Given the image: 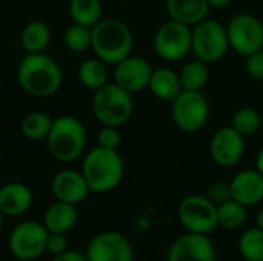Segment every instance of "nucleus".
I'll return each mask as SVG.
<instances>
[{
	"label": "nucleus",
	"mask_w": 263,
	"mask_h": 261,
	"mask_svg": "<svg viewBox=\"0 0 263 261\" xmlns=\"http://www.w3.org/2000/svg\"><path fill=\"white\" fill-rule=\"evenodd\" d=\"M193 46V29L176 20H168L159 26L154 35V49L162 60H183Z\"/></svg>",
	"instance_id": "11"
},
{
	"label": "nucleus",
	"mask_w": 263,
	"mask_h": 261,
	"mask_svg": "<svg viewBox=\"0 0 263 261\" xmlns=\"http://www.w3.org/2000/svg\"><path fill=\"white\" fill-rule=\"evenodd\" d=\"M239 252L247 261H263V231L260 228L247 229L240 235Z\"/></svg>",
	"instance_id": "28"
},
{
	"label": "nucleus",
	"mask_w": 263,
	"mask_h": 261,
	"mask_svg": "<svg viewBox=\"0 0 263 261\" xmlns=\"http://www.w3.org/2000/svg\"><path fill=\"white\" fill-rule=\"evenodd\" d=\"M168 261H216V246L210 235L186 232L170 246Z\"/></svg>",
	"instance_id": "14"
},
{
	"label": "nucleus",
	"mask_w": 263,
	"mask_h": 261,
	"mask_svg": "<svg viewBox=\"0 0 263 261\" xmlns=\"http://www.w3.org/2000/svg\"><path fill=\"white\" fill-rule=\"evenodd\" d=\"M91 49L97 58L116 66L131 55L134 38L129 26L119 18H102L92 28Z\"/></svg>",
	"instance_id": "3"
},
{
	"label": "nucleus",
	"mask_w": 263,
	"mask_h": 261,
	"mask_svg": "<svg viewBox=\"0 0 263 261\" xmlns=\"http://www.w3.org/2000/svg\"><path fill=\"white\" fill-rule=\"evenodd\" d=\"M108 65L97 57L86 58L77 69L79 82L91 91H97L108 83Z\"/></svg>",
	"instance_id": "23"
},
{
	"label": "nucleus",
	"mask_w": 263,
	"mask_h": 261,
	"mask_svg": "<svg viewBox=\"0 0 263 261\" xmlns=\"http://www.w3.org/2000/svg\"><path fill=\"white\" fill-rule=\"evenodd\" d=\"M148 89L156 98L163 100V102H173L182 92L179 72L165 66L154 69Z\"/></svg>",
	"instance_id": "21"
},
{
	"label": "nucleus",
	"mask_w": 263,
	"mask_h": 261,
	"mask_svg": "<svg viewBox=\"0 0 263 261\" xmlns=\"http://www.w3.org/2000/svg\"><path fill=\"white\" fill-rule=\"evenodd\" d=\"M230 49L239 55L248 57L263 49L262 20L250 12H240L230 18L227 25Z\"/></svg>",
	"instance_id": "10"
},
{
	"label": "nucleus",
	"mask_w": 263,
	"mask_h": 261,
	"mask_svg": "<svg viewBox=\"0 0 263 261\" xmlns=\"http://www.w3.org/2000/svg\"><path fill=\"white\" fill-rule=\"evenodd\" d=\"M231 198L247 208L257 206L263 202V175L257 169L239 171L230 182Z\"/></svg>",
	"instance_id": "17"
},
{
	"label": "nucleus",
	"mask_w": 263,
	"mask_h": 261,
	"mask_svg": "<svg viewBox=\"0 0 263 261\" xmlns=\"http://www.w3.org/2000/svg\"><path fill=\"white\" fill-rule=\"evenodd\" d=\"M245 69L248 75L257 82H263V49L245 57Z\"/></svg>",
	"instance_id": "32"
},
{
	"label": "nucleus",
	"mask_w": 263,
	"mask_h": 261,
	"mask_svg": "<svg viewBox=\"0 0 263 261\" xmlns=\"http://www.w3.org/2000/svg\"><path fill=\"white\" fill-rule=\"evenodd\" d=\"M51 261H88L85 252H80V251H71V249H66L65 252L59 254V255H54Z\"/></svg>",
	"instance_id": "35"
},
{
	"label": "nucleus",
	"mask_w": 263,
	"mask_h": 261,
	"mask_svg": "<svg viewBox=\"0 0 263 261\" xmlns=\"http://www.w3.org/2000/svg\"><path fill=\"white\" fill-rule=\"evenodd\" d=\"M206 2L211 9H222V8H227L233 0H206Z\"/></svg>",
	"instance_id": "36"
},
{
	"label": "nucleus",
	"mask_w": 263,
	"mask_h": 261,
	"mask_svg": "<svg viewBox=\"0 0 263 261\" xmlns=\"http://www.w3.org/2000/svg\"><path fill=\"white\" fill-rule=\"evenodd\" d=\"M92 114L102 126L122 128L129 122L134 112L133 94L120 88L117 83H106L94 91L91 102Z\"/></svg>",
	"instance_id": "5"
},
{
	"label": "nucleus",
	"mask_w": 263,
	"mask_h": 261,
	"mask_svg": "<svg viewBox=\"0 0 263 261\" xmlns=\"http://www.w3.org/2000/svg\"><path fill=\"white\" fill-rule=\"evenodd\" d=\"M245 154V137L233 126H223L210 140V155L220 168H234Z\"/></svg>",
	"instance_id": "13"
},
{
	"label": "nucleus",
	"mask_w": 263,
	"mask_h": 261,
	"mask_svg": "<svg viewBox=\"0 0 263 261\" xmlns=\"http://www.w3.org/2000/svg\"><path fill=\"white\" fill-rule=\"evenodd\" d=\"M79 218V212L76 205L65 203L55 200L52 205L48 206L45 211L42 223L48 229L49 234H68L74 229Z\"/></svg>",
	"instance_id": "19"
},
{
	"label": "nucleus",
	"mask_w": 263,
	"mask_h": 261,
	"mask_svg": "<svg viewBox=\"0 0 263 261\" xmlns=\"http://www.w3.org/2000/svg\"><path fill=\"white\" fill-rule=\"evenodd\" d=\"M179 78H180L182 89L202 91L210 78L208 63H205L199 58L186 62L179 71Z\"/></svg>",
	"instance_id": "24"
},
{
	"label": "nucleus",
	"mask_w": 263,
	"mask_h": 261,
	"mask_svg": "<svg viewBox=\"0 0 263 261\" xmlns=\"http://www.w3.org/2000/svg\"><path fill=\"white\" fill-rule=\"evenodd\" d=\"M256 169L263 175V146L256 155Z\"/></svg>",
	"instance_id": "37"
},
{
	"label": "nucleus",
	"mask_w": 263,
	"mask_h": 261,
	"mask_svg": "<svg viewBox=\"0 0 263 261\" xmlns=\"http://www.w3.org/2000/svg\"><path fill=\"white\" fill-rule=\"evenodd\" d=\"M48 229L42 222L25 220L14 226L9 234L8 248L14 258L20 261H34L46 254Z\"/></svg>",
	"instance_id": "8"
},
{
	"label": "nucleus",
	"mask_w": 263,
	"mask_h": 261,
	"mask_svg": "<svg viewBox=\"0 0 263 261\" xmlns=\"http://www.w3.org/2000/svg\"><path fill=\"white\" fill-rule=\"evenodd\" d=\"M82 174L91 189V194H106L122 183L125 163L117 149L96 146L85 155Z\"/></svg>",
	"instance_id": "2"
},
{
	"label": "nucleus",
	"mask_w": 263,
	"mask_h": 261,
	"mask_svg": "<svg viewBox=\"0 0 263 261\" xmlns=\"http://www.w3.org/2000/svg\"><path fill=\"white\" fill-rule=\"evenodd\" d=\"M193 46L196 58L205 63H216L225 57L230 49L227 26L219 20L205 18L193 28Z\"/></svg>",
	"instance_id": "7"
},
{
	"label": "nucleus",
	"mask_w": 263,
	"mask_h": 261,
	"mask_svg": "<svg viewBox=\"0 0 263 261\" xmlns=\"http://www.w3.org/2000/svg\"><path fill=\"white\" fill-rule=\"evenodd\" d=\"M34 203L29 186L20 182H9L0 188V211L5 217H22Z\"/></svg>",
	"instance_id": "18"
},
{
	"label": "nucleus",
	"mask_w": 263,
	"mask_h": 261,
	"mask_svg": "<svg viewBox=\"0 0 263 261\" xmlns=\"http://www.w3.org/2000/svg\"><path fill=\"white\" fill-rule=\"evenodd\" d=\"M206 197L217 206L227 200L231 198V189H230V183H225V182H216L210 186L208 189V194Z\"/></svg>",
	"instance_id": "33"
},
{
	"label": "nucleus",
	"mask_w": 263,
	"mask_h": 261,
	"mask_svg": "<svg viewBox=\"0 0 263 261\" xmlns=\"http://www.w3.org/2000/svg\"><path fill=\"white\" fill-rule=\"evenodd\" d=\"M85 255L88 261H134V248L122 232L105 231L91 238Z\"/></svg>",
	"instance_id": "12"
},
{
	"label": "nucleus",
	"mask_w": 263,
	"mask_h": 261,
	"mask_svg": "<svg viewBox=\"0 0 263 261\" xmlns=\"http://www.w3.org/2000/svg\"><path fill=\"white\" fill-rule=\"evenodd\" d=\"M231 126L243 137L256 134L262 126V117L257 109L251 106H243L237 109L231 118Z\"/></svg>",
	"instance_id": "29"
},
{
	"label": "nucleus",
	"mask_w": 263,
	"mask_h": 261,
	"mask_svg": "<svg viewBox=\"0 0 263 261\" xmlns=\"http://www.w3.org/2000/svg\"><path fill=\"white\" fill-rule=\"evenodd\" d=\"M248 208L242 203L236 202L234 198H230L220 205H217V222L219 226L234 231L245 225L248 217Z\"/></svg>",
	"instance_id": "27"
},
{
	"label": "nucleus",
	"mask_w": 263,
	"mask_h": 261,
	"mask_svg": "<svg viewBox=\"0 0 263 261\" xmlns=\"http://www.w3.org/2000/svg\"><path fill=\"white\" fill-rule=\"evenodd\" d=\"M211 8L206 0H166V12L171 20L194 26L208 18Z\"/></svg>",
	"instance_id": "20"
},
{
	"label": "nucleus",
	"mask_w": 263,
	"mask_h": 261,
	"mask_svg": "<svg viewBox=\"0 0 263 261\" xmlns=\"http://www.w3.org/2000/svg\"><path fill=\"white\" fill-rule=\"evenodd\" d=\"M20 43L26 54L43 52L51 43V29L45 22L34 20L25 25L20 34Z\"/></svg>",
	"instance_id": "22"
},
{
	"label": "nucleus",
	"mask_w": 263,
	"mask_h": 261,
	"mask_svg": "<svg viewBox=\"0 0 263 261\" xmlns=\"http://www.w3.org/2000/svg\"><path fill=\"white\" fill-rule=\"evenodd\" d=\"M68 12L72 23L92 28L102 20V3L100 0H69Z\"/></svg>",
	"instance_id": "26"
},
{
	"label": "nucleus",
	"mask_w": 263,
	"mask_h": 261,
	"mask_svg": "<svg viewBox=\"0 0 263 261\" xmlns=\"http://www.w3.org/2000/svg\"><path fill=\"white\" fill-rule=\"evenodd\" d=\"M52 122H54V118L51 115H48L46 112L32 111V112H28L22 118L20 132L23 134V137H26L28 140H32V142L46 140V137L51 131Z\"/></svg>",
	"instance_id": "25"
},
{
	"label": "nucleus",
	"mask_w": 263,
	"mask_h": 261,
	"mask_svg": "<svg viewBox=\"0 0 263 261\" xmlns=\"http://www.w3.org/2000/svg\"><path fill=\"white\" fill-rule=\"evenodd\" d=\"M256 226L260 228L263 231V208L259 209V212H257V215H256Z\"/></svg>",
	"instance_id": "38"
},
{
	"label": "nucleus",
	"mask_w": 263,
	"mask_h": 261,
	"mask_svg": "<svg viewBox=\"0 0 263 261\" xmlns=\"http://www.w3.org/2000/svg\"><path fill=\"white\" fill-rule=\"evenodd\" d=\"M179 220L186 232L210 235L219 228L217 206L200 194H191L185 197L179 205Z\"/></svg>",
	"instance_id": "9"
},
{
	"label": "nucleus",
	"mask_w": 263,
	"mask_h": 261,
	"mask_svg": "<svg viewBox=\"0 0 263 261\" xmlns=\"http://www.w3.org/2000/svg\"><path fill=\"white\" fill-rule=\"evenodd\" d=\"M97 142H99V146H102V148L119 149V146L122 143V135H120L119 128L102 126V129L99 131V135H97Z\"/></svg>",
	"instance_id": "31"
},
{
	"label": "nucleus",
	"mask_w": 263,
	"mask_h": 261,
	"mask_svg": "<svg viewBox=\"0 0 263 261\" xmlns=\"http://www.w3.org/2000/svg\"><path fill=\"white\" fill-rule=\"evenodd\" d=\"M3 226H5V215H3L2 211H0V234H2V231H3Z\"/></svg>",
	"instance_id": "39"
},
{
	"label": "nucleus",
	"mask_w": 263,
	"mask_h": 261,
	"mask_svg": "<svg viewBox=\"0 0 263 261\" xmlns=\"http://www.w3.org/2000/svg\"><path fill=\"white\" fill-rule=\"evenodd\" d=\"M153 71L154 69L146 58L139 55H128L116 65L114 83H117L125 91L136 94L148 89Z\"/></svg>",
	"instance_id": "15"
},
{
	"label": "nucleus",
	"mask_w": 263,
	"mask_h": 261,
	"mask_svg": "<svg viewBox=\"0 0 263 261\" xmlns=\"http://www.w3.org/2000/svg\"><path fill=\"white\" fill-rule=\"evenodd\" d=\"M68 249V240L65 234H49L46 242V252L54 257Z\"/></svg>",
	"instance_id": "34"
},
{
	"label": "nucleus",
	"mask_w": 263,
	"mask_h": 261,
	"mask_svg": "<svg viewBox=\"0 0 263 261\" xmlns=\"http://www.w3.org/2000/svg\"><path fill=\"white\" fill-rule=\"evenodd\" d=\"M52 195L55 200L71 203V205H79L88 198L91 194V189L82 174V171L76 169H63L59 171L51 183Z\"/></svg>",
	"instance_id": "16"
},
{
	"label": "nucleus",
	"mask_w": 263,
	"mask_h": 261,
	"mask_svg": "<svg viewBox=\"0 0 263 261\" xmlns=\"http://www.w3.org/2000/svg\"><path fill=\"white\" fill-rule=\"evenodd\" d=\"M18 86L29 95L45 98L62 88L63 72L60 65L45 52L26 54L17 68Z\"/></svg>",
	"instance_id": "1"
},
{
	"label": "nucleus",
	"mask_w": 263,
	"mask_h": 261,
	"mask_svg": "<svg viewBox=\"0 0 263 261\" xmlns=\"http://www.w3.org/2000/svg\"><path fill=\"white\" fill-rule=\"evenodd\" d=\"M63 40H65V45L69 51L83 52V51L91 48L92 31L89 26L72 23L66 28V31L63 34Z\"/></svg>",
	"instance_id": "30"
},
{
	"label": "nucleus",
	"mask_w": 263,
	"mask_h": 261,
	"mask_svg": "<svg viewBox=\"0 0 263 261\" xmlns=\"http://www.w3.org/2000/svg\"><path fill=\"white\" fill-rule=\"evenodd\" d=\"M171 115L177 129L186 134L199 132L210 118V102L202 91L182 92L171 102Z\"/></svg>",
	"instance_id": "6"
},
{
	"label": "nucleus",
	"mask_w": 263,
	"mask_h": 261,
	"mask_svg": "<svg viewBox=\"0 0 263 261\" xmlns=\"http://www.w3.org/2000/svg\"><path fill=\"white\" fill-rule=\"evenodd\" d=\"M88 134L85 125L72 115H60L54 118L46 145L51 157L60 163H72L79 160L86 149Z\"/></svg>",
	"instance_id": "4"
}]
</instances>
